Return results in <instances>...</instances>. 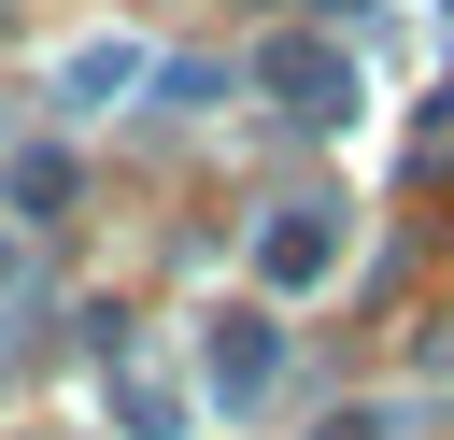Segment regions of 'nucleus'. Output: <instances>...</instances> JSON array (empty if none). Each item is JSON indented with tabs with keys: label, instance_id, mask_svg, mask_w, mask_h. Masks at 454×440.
Returning a JSON list of instances; mask_svg holds the SVG:
<instances>
[{
	"label": "nucleus",
	"instance_id": "1",
	"mask_svg": "<svg viewBox=\"0 0 454 440\" xmlns=\"http://www.w3.org/2000/svg\"><path fill=\"white\" fill-rule=\"evenodd\" d=\"M255 270H270V284H326V270H340V213H326V199L270 213V227H255Z\"/></svg>",
	"mask_w": 454,
	"mask_h": 440
},
{
	"label": "nucleus",
	"instance_id": "2",
	"mask_svg": "<svg viewBox=\"0 0 454 440\" xmlns=\"http://www.w3.org/2000/svg\"><path fill=\"white\" fill-rule=\"evenodd\" d=\"M99 397H114V426H128V440H184V397H170L142 355H114V341H99Z\"/></svg>",
	"mask_w": 454,
	"mask_h": 440
},
{
	"label": "nucleus",
	"instance_id": "3",
	"mask_svg": "<svg viewBox=\"0 0 454 440\" xmlns=\"http://www.w3.org/2000/svg\"><path fill=\"white\" fill-rule=\"evenodd\" d=\"M270 369H284V341H270L255 312H227V326H213V397H227V412H255V397H270Z\"/></svg>",
	"mask_w": 454,
	"mask_h": 440
},
{
	"label": "nucleus",
	"instance_id": "4",
	"mask_svg": "<svg viewBox=\"0 0 454 440\" xmlns=\"http://www.w3.org/2000/svg\"><path fill=\"white\" fill-rule=\"evenodd\" d=\"M270 85H284L298 114H355V71H340V43H270Z\"/></svg>",
	"mask_w": 454,
	"mask_h": 440
},
{
	"label": "nucleus",
	"instance_id": "5",
	"mask_svg": "<svg viewBox=\"0 0 454 440\" xmlns=\"http://www.w3.org/2000/svg\"><path fill=\"white\" fill-rule=\"evenodd\" d=\"M0 185H14V213H28V227H43V213H57V199H71V156H57V142H28V156H14V170H0Z\"/></svg>",
	"mask_w": 454,
	"mask_h": 440
},
{
	"label": "nucleus",
	"instance_id": "6",
	"mask_svg": "<svg viewBox=\"0 0 454 440\" xmlns=\"http://www.w3.org/2000/svg\"><path fill=\"white\" fill-rule=\"evenodd\" d=\"M57 85H85V99H114V85H142V43H85V57H57Z\"/></svg>",
	"mask_w": 454,
	"mask_h": 440
},
{
	"label": "nucleus",
	"instance_id": "7",
	"mask_svg": "<svg viewBox=\"0 0 454 440\" xmlns=\"http://www.w3.org/2000/svg\"><path fill=\"white\" fill-rule=\"evenodd\" d=\"M312 440H397V412H383V397H355V412H326Z\"/></svg>",
	"mask_w": 454,
	"mask_h": 440
}]
</instances>
